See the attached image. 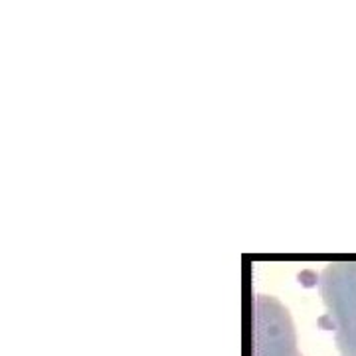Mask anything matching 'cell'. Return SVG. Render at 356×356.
Segmentation results:
<instances>
[{
    "mask_svg": "<svg viewBox=\"0 0 356 356\" xmlns=\"http://www.w3.org/2000/svg\"><path fill=\"white\" fill-rule=\"evenodd\" d=\"M318 291L327 307L323 323L334 332L343 356H356V261H334L318 275Z\"/></svg>",
    "mask_w": 356,
    "mask_h": 356,
    "instance_id": "obj_1",
    "label": "cell"
},
{
    "mask_svg": "<svg viewBox=\"0 0 356 356\" xmlns=\"http://www.w3.org/2000/svg\"><path fill=\"white\" fill-rule=\"evenodd\" d=\"M254 311L255 356H301L289 311L275 297L257 295Z\"/></svg>",
    "mask_w": 356,
    "mask_h": 356,
    "instance_id": "obj_2",
    "label": "cell"
}]
</instances>
